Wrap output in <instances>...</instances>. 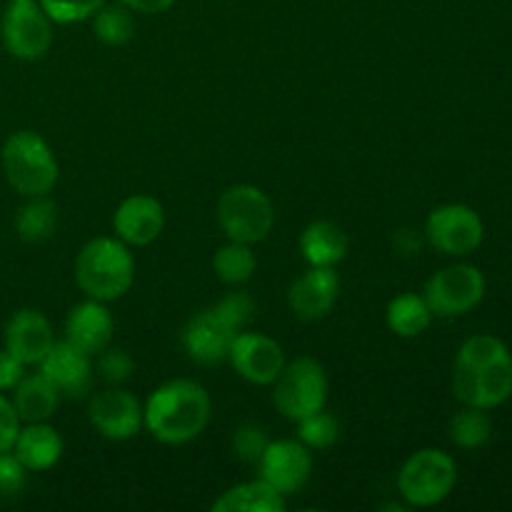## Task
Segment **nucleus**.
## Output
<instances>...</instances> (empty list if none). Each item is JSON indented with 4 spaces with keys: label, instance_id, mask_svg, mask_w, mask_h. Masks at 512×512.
<instances>
[{
    "label": "nucleus",
    "instance_id": "1",
    "mask_svg": "<svg viewBox=\"0 0 512 512\" xmlns=\"http://www.w3.org/2000/svg\"><path fill=\"white\" fill-rule=\"evenodd\" d=\"M455 398L470 408H498L512 393V358L495 335H475L458 350L453 368Z\"/></svg>",
    "mask_w": 512,
    "mask_h": 512
},
{
    "label": "nucleus",
    "instance_id": "2",
    "mask_svg": "<svg viewBox=\"0 0 512 512\" xmlns=\"http://www.w3.org/2000/svg\"><path fill=\"white\" fill-rule=\"evenodd\" d=\"M210 420V395L200 383L175 378L153 390L143 408V425L165 445H183L198 438Z\"/></svg>",
    "mask_w": 512,
    "mask_h": 512
},
{
    "label": "nucleus",
    "instance_id": "3",
    "mask_svg": "<svg viewBox=\"0 0 512 512\" xmlns=\"http://www.w3.org/2000/svg\"><path fill=\"white\" fill-rule=\"evenodd\" d=\"M255 303L248 293H230L213 308L193 315L183 328V348L195 363L215 365L228 360L235 335L253 320Z\"/></svg>",
    "mask_w": 512,
    "mask_h": 512
},
{
    "label": "nucleus",
    "instance_id": "4",
    "mask_svg": "<svg viewBox=\"0 0 512 512\" xmlns=\"http://www.w3.org/2000/svg\"><path fill=\"white\" fill-rule=\"evenodd\" d=\"M135 278V263L128 245L118 238H95L75 258V283L88 298L110 303L123 298Z\"/></svg>",
    "mask_w": 512,
    "mask_h": 512
},
{
    "label": "nucleus",
    "instance_id": "5",
    "mask_svg": "<svg viewBox=\"0 0 512 512\" xmlns=\"http://www.w3.org/2000/svg\"><path fill=\"white\" fill-rule=\"evenodd\" d=\"M3 170L8 183L25 198L48 195L58 183V160L33 130H18L5 140Z\"/></svg>",
    "mask_w": 512,
    "mask_h": 512
},
{
    "label": "nucleus",
    "instance_id": "6",
    "mask_svg": "<svg viewBox=\"0 0 512 512\" xmlns=\"http://www.w3.org/2000/svg\"><path fill=\"white\" fill-rule=\"evenodd\" d=\"M455 483H458V465L448 453L435 448L410 455L398 473V493L413 508L443 503L453 493Z\"/></svg>",
    "mask_w": 512,
    "mask_h": 512
},
{
    "label": "nucleus",
    "instance_id": "7",
    "mask_svg": "<svg viewBox=\"0 0 512 512\" xmlns=\"http://www.w3.org/2000/svg\"><path fill=\"white\" fill-rule=\"evenodd\" d=\"M218 223L235 243L255 245L273 230L275 208L255 185H233L218 200Z\"/></svg>",
    "mask_w": 512,
    "mask_h": 512
},
{
    "label": "nucleus",
    "instance_id": "8",
    "mask_svg": "<svg viewBox=\"0 0 512 512\" xmlns=\"http://www.w3.org/2000/svg\"><path fill=\"white\" fill-rule=\"evenodd\" d=\"M273 385L275 408L295 423L323 410L328 400V375L315 358H295L293 363H285Z\"/></svg>",
    "mask_w": 512,
    "mask_h": 512
},
{
    "label": "nucleus",
    "instance_id": "9",
    "mask_svg": "<svg viewBox=\"0 0 512 512\" xmlns=\"http://www.w3.org/2000/svg\"><path fill=\"white\" fill-rule=\"evenodd\" d=\"M485 295V278L475 265L458 263L438 270L425 283V303L438 318H458L470 313Z\"/></svg>",
    "mask_w": 512,
    "mask_h": 512
},
{
    "label": "nucleus",
    "instance_id": "10",
    "mask_svg": "<svg viewBox=\"0 0 512 512\" xmlns=\"http://www.w3.org/2000/svg\"><path fill=\"white\" fill-rule=\"evenodd\" d=\"M3 43L13 58L38 60L53 43V20L45 15L38 0L10 3L3 15Z\"/></svg>",
    "mask_w": 512,
    "mask_h": 512
},
{
    "label": "nucleus",
    "instance_id": "11",
    "mask_svg": "<svg viewBox=\"0 0 512 512\" xmlns=\"http://www.w3.org/2000/svg\"><path fill=\"white\" fill-rule=\"evenodd\" d=\"M425 235L445 255H468L483 243V220L473 208L460 203L440 205L428 215Z\"/></svg>",
    "mask_w": 512,
    "mask_h": 512
},
{
    "label": "nucleus",
    "instance_id": "12",
    "mask_svg": "<svg viewBox=\"0 0 512 512\" xmlns=\"http://www.w3.org/2000/svg\"><path fill=\"white\" fill-rule=\"evenodd\" d=\"M88 420L103 438L130 440L143 428V405L128 390L113 388L100 390L88 403Z\"/></svg>",
    "mask_w": 512,
    "mask_h": 512
},
{
    "label": "nucleus",
    "instance_id": "13",
    "mask_svg": "<svg viewBox=\"0 0 512 512\" xmlns=\"http://www.w3.org/2000/svg\"><path fill=\"white\" fill-rule=\"evenodd\" d=\"M258 468L260 478L280 495H293L308 485L313 473V450L305 448L300 440H270Z\"/></svg>",
    "mask_w": 512,
    "mask_h": 512
},
{
    "label": "nucleus",
    "instance_id": "14",
    "mask_svg": "<svg viewBox=\"0 0 512 512\" xmlns=\"http://www.w3.org/2000/svg\"><path fill=\"white\" fill-rule=\"evenodd\" d=\"M228 360L235 373L253 385H273L280 370L285 368V353L280 343L263 333H250V330L235 335Z\"/></svg>",
    "mask_w": 512,
    "mask_h": 512
},
{
    "label": "nucleus",
    "instance_id": "15",
    "mask_svg": "<svg viewBox=\"0 0 512 512\" xmlns=\"http://www.w3.org/2000/svg\"><path fill=\"white\" fill-rule=\"evenodd\" d=\"M40 373L60 390V395H68V398H83L93 385L90 355L68 340H55L48 355L40 360Z\"/></svg>",
    "mask_w": 512,
    "mask_h": 512
},
{
    "label": "nucleus",
    "instance_id": "16",
    "mask_svg": "<svg viewBox=\"0 0 512 512\" xmlns=\"http://www.w3.org/2000/svg\"><path fill=\"white\" fill-rule=\"evenodd\" d=\"M340 278L335 268H313L300 275L288 290V305L300 320H320L335 308Z\"/></svg>",
    "mask_w": 512,
    "mask_h": 512
},
{
    "label": "nucleus",
    "instance_id": "17",
    "mask_svg": "<svg viewBox=\"0 0 512 512\" xmlns=\"http://www.w3.org/2000/svg\"><path fill=\"white\" fill-rule=\"evenodd\" d=\"M113 228L118 240L135 248H145L160 238L165 228L163 205L150 195H130L118 205L113 215Z\"/></svg>",
    "mask_w": 512,
    "mask_h": 512
},
{
    "label": "nucleus",
    "instance_id": "18",
    "mask_svg": "<svg viewBox=\"0 0 512 512\" xmlns=\"http://www.w3.org/2000/svg\"><path fill=\"white\" fill-rule=\"evenodd\" d=\"M53 343V328L40 310L23 308L10 315L5 325V350L23 360L25 365H40Z\"/></svg>",
    "mask_w": 512,
    "mask_h": 512
},
{
    "label": "nucleus",
    "instance_id": "19",
    "mask_svg": "<svg viewBox=\"0 0 512 512\" xmlns=\"http://www.w3.org/2000/svg\"><path fill=\"white\" fill-rule=\"evenodd\" d=\"M113 315L100 300L88 298L85 303H78L65 318V340L80 348L83 353L100 355L113 340Z\"/></svg>",
    "mask_w": 512,
    "mask_h": 512
},
{
    "label": "nucleus",
    "instance_id": "20",
    "mask_svg": "<svg viewBox=\"0 0 512 512\" xmlns=\"http://www.w3.org/2000/svg\"><path fill=\"white\" fill-rule=\"evenodd\" d=\"M13 453L28 473H45L63 455V438L48 423H25V428L20 425Z\"/></svg>",
    "mask_w": 512,
    "mask_h": 512
},
{
    "label": "nucleus",
    "instance_id": "21",
    "mask_svg": "<svg viewBox=\"0 0 512 512\" xmlns=\"http://www.w3.org/2000/svg\"><path fill=\"white\" fill-rule=\"evenodd\" d=\"M300 253L313 268H335L348 255V235L330 220H315L300 233Z\"/></svg>",
    "mask_w": 512,
    "mask_h": 512
},
{
    "label": "nucleus",
    "instance_id": "22",
    "mask_svg": "<svg viewBox=\"0 0 512 512\" xmlns=\"http://www.w3.org/2000/svg\"><path fill=\"white\" fill-rule=\"evenodd\" d=\"M15 413L23 423H45L55 415L60 403V390L43 373L25 375L13 388Z\"/></svg>",
    "mask_w": 512,
    "mask_h": 512
},
{
    "label": "nucleus",
    "instance_id": "23",
    "mask_svg": "<svg viewBox=\"0 0 512 512\" xmlns=\"http://www.w3.org/2000/svg\"><path fill=\"white\" fill-rule=\"evenodd\" d=\"M215 512H283L285 495H280L273 485L260 480L235 485L225 490L213 503Z\"/></svg>",
    "mask_w": 512,
    "mask_h": 512
},
{
    "label": "nucleus",
    "instance_id": "24",
    "mask_svg": "<svg viewBox=\"0 0 512 512\" xmlns=\"http://www.w3.org/2000/svg\"><path fill=\"white\" fill-rule=\"evenodd\" d=\"M15 233L25 243H43L58 228V205L48 195H33L15 213Z\"/></svg>",
    "mask_w": 512,
    "mask_h": 512
},
{
    "label": "nucleus",
    "instance_id": "25",
    "mask_svg": "<svg viewBox=\"0 0 512 512\" xmlns=\"http://www.w3.org/2000/svg\"><path fill=\"white\" fill-rule=\"evenodd\" d=\"M433 320V310L425 303L423 295L415 293H403L398 298H393L385 310V323L400 338H418L420 333H425Z\"/></svg>",
    "mask_w": 512,
    "mask_h": 512
},
{
    "label": "nucleus",
    "instance_id": "26",
    "mask_svg": "<svg viewBox=\"0 0 512 512\" xmlns=\"http://www.w3.org/2000/svg\"><path fill=\"white\" fill-rule=\"evenodd\" d=\"M213 268L215 275H218L225 285H243L255 275L258 260H255V253L250 250V245L230 240L228 245H223V248L215 253Z\"/></svg>",
    "mask_w": 512,
    "mask_h": 512
},
{
    "label": "nucleus",
    "instance_id": "27",
    "mask_svg": "<svg viewBox=\"0 0 512 512\" xmlns=\"http://www.w3.org/2000/svg\"><path fill=\"white\" fill-rule=\"evenodd\" d=\"M493 435V423H490L488 413L483 408H470L465 405L453 420H450V438L458 448L463 450H478Z\"/></svg>",
    "mask_w": 512,
    "mask_h": 512
},
{
    "label": "nucleus",
    "instance_id": "28",
    "mask_svg": "<svg viewBox=\"0 0 512 512\" xmlns=\"http://www.w3.org/2000/svg\"><path fill=\"white\" fill-rule=\"evenodd\" d=\"M93 33L105 45H125L135 35V20L125 5H103L93 15Z\"/></svg>",
    "mask_w": 512,
    "mask_h": 512
},
{
    "label": "nucleus",
    "instance_id": "29",
    "mask_svg": "<svg viewBox=\"0 0 512 512\" xmlns=\"http://www.w3.org/2000/svg\"><path fill=\"white\" fill-rule=\"evenodd\" d=\"M340 435V423L328 410H318L313 415H305L298 420V440L310 450H325L335 445Z\"/></svg>",
    "mask_w": 512,
    "mask_h": 512
},
{
    "label": "nucleus",
    "instance_id": "30",
    "mask_svg": "<svg viewBox=\"0 0 512 512\" xmlns=\"http://www.w3.org/2000/svg\"><path fill=\"white\" fill-rule=\"evenodd\" d=\"M38 5L53 23L68 25L93 18L103 8L105 0H38Z\"/></svg>",
    "mask_w": 512,
    "mask_h": 512
},
{
    "label": "nucleus",
    "instance_id": "31",
    "mask_svg": "<svg viewBox=\"0 0 512 512\" xmlns=\"http://www.w3.org/2000/svg\"><path fill=\"white\" fill-rule=\"evenodd\" d=\"M270 445V435L263 425H240L233 435V453L235 458L243 460V463H255L263 458V453L268 450Z\"/></svg>",
    "mask_w": 512,
    "mask_h": 512
},
{
    "label": "nucleus",
    "instance_id": "32",
    "mask_svg": "<svg viewBox=\"0 0 512 512\" xmlns=\"http://www.w3.org/2000/svg\"><path fill=\"white\" fill-rule=\"evenodd\" d=\"M133 368L135 363L133 358H130L128 350L110 348L108 345V348L100 353L98 373L108 385H123L125 380H130V375H133Z\"/></svg>",
    "mask_w": 512,
    "mask_h": 512
},
{
    "label": "nucleus",
    "instance_id": "33",
    "mask_svg": "<svg viewBox=\"0 0 512 512\" xmlns=\"http://www.w3.org/2000/svg\"><path fill=\"white\" fill-rule=\"evenodd\" d=\"M25 478H28V470L15 458L13 450L0 453V498H15L23 493Z\"/></svg>",
    "mask_w": 512,
    "mask_h": 512
},
{
    "label": "nucleus",
    "instance_id": "34",
    "mask_svg": "<svg viewBox=\"0 0 512 512\" xmlns=\"http://www.w3.org/2000/svg\"><path fill=\"white\" fill-rule=\"evenodd\" d=\"M20 425H23V420L15 413L13 400H8L0 393V453L13 450L15 438H18L20 433Z\"/></svg>",
    "mask_w": 512,
    "mask_h": 512
},
{
    "label": "nucleus",
    "instance_id": "35",
    "mask_svg": "<svg viewBox=\"0 0 512 512\" xmlns=\"http://www.w3.org/2000/svg\"><path fill=\"white\" fill-rule=\"evenodd\" d=\"M25 368H28V365H25L23 360H18L13 353H8V350H0V393L13 390L15 385L25 378Z\"/></svg>",
    "mask_w": 512,
    "mask_h": 512
},
{
    "label": "nucleus",
    "instance_id": "36",
    "mask_svg": "<svg viewBox=\"0 0 512 512\" xmlns=\"http://www.w3.org/2000/svg\"><path fill=\"white\" fill-rule=\"evenodd\" d=\"M118 3L128 10H135V13H163L175 0H118Z\"/></svg>",
    "mask_w": 512,
    "mask_h": 512
},
{
    "label": "nucleus",
    "instance_id": "37",
    "mask_svg": "<svg viewBox=\"0 0 512 512\" xmlns=\"http://www.w3.org/2000/svg\"><path fill=\"white\" fill-rule=\"evenodd\" d=\"M8 3H33V0H8Z\"/></svg>",
    "mask_w": 512,
    "mask_h": 512
}]
</instances>
